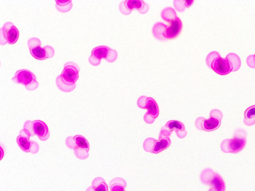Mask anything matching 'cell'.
Segmentation results:
<instances>
[{
    "label": "cell",
    "mask_w": 255,
    "mask_h": 191,
    "mask_svg": "<svg viewBox=\"0 0 255 191\" xmlns=\"http://www.w3.org/2000/svg\"><path fill=\"white\" fill-rule=\"evenodd\" d=\"M248 66L251 68H255V54L249 55L246 60Z\"/></svg>",
    "instance_id": "26"
},
{
    "label": "cell",
    "mask_w": 255,
    "mask_h": 191,
    "mask_svg": "<svg viewBox=\"0 0 255 191\" xmlns=\"http://www.w3.org/2000/svg\"><path fill=\"white\" fill-rule=\"evenodd\" d=\"M19 32L14 24L10 21L4 23L0 29V44H14L18 40Z\"/></svg>",
    "instance_id": "13"
},
{
    "label": "cell",
    "mask_w": 255,
    "mask_h": 191,
    "mask_svg": "<svg viewBox=\"0 0 255 191\" xmlns=\"http://www.w3.org/2000/svg\"><path fill=\"white\" fill-rule=\"evenodd\" d=\"M65 143L69 149L74 150V154L78 159L85 160L89 157V142L82 135L69 136L66 138Z\"/></svg>",
    "instance_id": "6"
},
{
    "label": "cell",
    "mask_w": 255,
    "mask_h": 191,
    "mask_svg": "<svg viewBox=\"0 0 255 191\" xmlns=\"http://www.w3.org/2000/svg\"><path fill=\"white\" fill-rule=\"evenodd\" d=\"M206 63L209 68L220 75H226L232 72V66L228 59L222 58L217 51H212L207 55Z\"/></svg>",
    "instance_id": "4"
},
{
    "label": "cell",
    "mask_w": 255,
    "mask_h": 191,
    "mask_svg": "<svg viewBox=\"0 0 255 191\" xmlns=\"http://www.w3.org/2000/svg\"><path fill=\"white\" fill-rule=\"evenodd\" d=\"M173 130L175 131L177 136L180 139L186 137L187 134L184 125L181 122L170 120L161 127L159 136L170 137Z\"/></svg>",
    "instance_id": "14"
},
{
    "label": "cell",
    "mask_w": 255,
    "mask_h": 191,
    "mask_svg": "<svg viewBox=\"0 0 255 191\" xmlns=\"http://www.w3.org/2000/svg\"><path fill=\"white\" fill-rule=\"evenodd\" d=\"M170 23V25L167 26L164 34L165 39H173L176 38L182 29V22L178 17Z\"/></svg>",
    "instance_id": "17"
},
{
    "label": "cell",
    "mask_w": 255,
    "mask_h": 191,
    "mask_svg": "<svg viewBox=\"0 0 255 191\" xmlns=\"http://www.w3.org/2000/svg\"><path fill=\"white\" fill-rule=\"evenodd\" d=\"M126 186V180L120 177L114 178L109 183L110 191H125Z\"/></svg>",
    "instance_id": "20"
},
{
    "label": "cell",
    "mask_w": 255,
    "mask_h": 191,
    "mask_svg": "<svg viewBox=\"0 0 255 191\" xmlns=\"http://www.w3.org/2000/svg\"><path fill=\"white\" fill-rule=\"evenodd\" d=\"M79 72L80 68L77 64L72 61L66 62L61 74L56 78L57 88L65 93L72 92L76 88Z\"/></svg>",
    "instance_id": "1"
},
{
    "label": "cell",
    "mask_w": 255,
    "mask_h": 191,
    "mask_svg": "<svg viewBox=\"0 0 255 191\" xmlns=\"http://www.w3.org/2000/svg\"><path fill=\"white\" fill-rule=\"evenodd\" d=\"M174 5L175 8L180 12L184 11L186 7L185 0H175L174 1Z\"/></svg>",
    "instance_id": "25"
},
{
    "label": "cell",
    "mask_w": 255,
    "mask_h": 191,
    "mask_svg": "<svg viewBox=\"0 0 255 191\" xmlns=\"http://www.w3.org/2000/svg\"><path fill=\"white\" fill-rule=\"evenodd\" d=\"M124 2V4L121 3L120 9L121 12L125 14H129L133 9L138 10L140 13L142 14L146 13L147 11L145 10L146 8H144L146 3H145L142 0H129Z\"/></svg>",
    "instance_id": "16"
},
{
    "label": "cell",
    "mask_w": 255,
    "mask_h": 191,
    "mask_svg": "<svg viewBox=\"0 0 255 191\" xmlns=\"http://www.w3.org/2000/svg\"><path fill=\"white\" fill-rule=\"evenodd\" d=\"M194 0H185V4L186 7H189L191 5Z\"/></svg>",
    "instance_id": "27"
},
{
    "label": "cell",
    "mask_w": 255,
    "mask_h": 191,
    "mask_svg": "<svg viewBox=\"0 0 255 191\" xmlns=\"http://www.w3.org/2000/svg\"><path fill=\"white\" fill-rule=\"evenodd\" d=\"M11 80L16 84H21L29 91L37 89L39 83L34 73L26 69H21L17 71Z\"/></svg>",
    "instance_id": "10"
},
{
    "label": "cell",
    "mask_w": 255,
    "mask_h": 191,
    "mask_svg": "<svg viewBox=\"0 0 255 191\" xmlns=\"http://www.w3.org/2000/svg\"><path fill=\"white\" fill-rule=\"evenodd\" d=\"M230 62L232 68V72L238 71L241 67V61L236 54L234 53H230L226 57Z\"/></svg>",
    "instance_id": "22"
},
{
    "label": "cell",
    "mask_w": 255,
    "mask_h": 191,
    "mask_svg": "<svg viewBox=\"0 0 255 191\" xmlns=\"http://www.w3.org/2000/svg\"><path fill=\"white\" fill-rule=\"evenodd\" d=\"M56 9L62 13L67 12L71 10L73 4L72 0H55Z\"/></svg>",
    "instance_id": "23"
},
{
    "label": "cell",
    "mask_w": 255,
    "mask_h": 191,
    "mask_svg": "<svg viewBox=\"0 0 255 191\" xmlns=\"http://www.w3.org/2000/svg\"><path fill=\"white\" fill-rule=\"evenodd\" d=\"M171 144L170 137L159 136L158 139L148 137L143 143L144 151L153 154H158L166 149Z\"/></svg>",
    "instance_id": "12"
},
{
    "label": "cell",
    "mask_w": 255,
    "mask_h": 191,
    "mask_svg": "<svg viewBox=\"0 0 255 191\" xmlns=\"http://www.w3.org/2000/svg\"><path fill=\"white\" fill-rule=\"evenodd\" d=\"M137 105L139 108L147 110L143 116L144 121L147 124L153 123L159 115V108L156 101L151 97L142 96L137 99Z\"/></svg>",
    "instance_id": "9"
},
{
    "label": "cell",
    "mask_w": 255,
    "mask_h": 191,
    "mask_svg": "<svg viewBox=\"0 0 255 191\" xmlns=\"http://www.w3.org/2000/svg\"><path fill=\"white\" fill-rule=\"evenodd\" d=\"M161 16L163 19L170 22L177 17L175 11L172 7L164 8L161 13Z\"/></svg>",
    "instance_id": "24"
},
{
    "label": "cell",
    "mask_w": 255,
    "mask_h": 191,
    "mask_svg": "<svg viewBox=\"0 0 255 191\" xmlns=\"http://www.w3.org/2000/svg\"><path fill=\"white\" fill-rule=\"evenodd\" d=\"M30 136L29 132L23 128L20 131L19 135L16 139V142L21 149L24 152L36 154L39 151V145L35 142L30 141Z\"/></svg>",
    "instance_id": "15"
},
{
    "label": "cell",
    "mask_w": 255,
    "mask_h": 191,
    "mask_svg": "<svg viewBox=\"0 0 255 191\" xmlns=\"http://www.w3.org/2000/svg\"><path fill=\"white\" fill-rule=\"evenodd\" d=\"M27 47L31 56L38 60L51 58L55 54V50L51 46L41 47V40L37 37L29 38L27 41Z\"/></svg>",
    "instance_id": "5"
},
{
    "label": "cell",
    "mask_w": 255,
    "mask_h": 191,
    "mask_svg": "<svg viewBox=\"0 0 255 191\" xmlns=\"http://www.w3.org/2000/svg\"><path fill=\"white\" fill-rule=\"evenodd\" d=\"M200 179L203 184L209 186L208 191H225L224 180L210 168L204 169L201 173Z\"/></svg>",
    "instance_id": "8"
},
{
    "label": "cell",
    "mask_w": 255,
    "mask_h": 191,
    "mask_svg": "<svg viewBox=\"0 0 255 191\" xmlns=\"http://www.w3.org/2000/svg\"><path fill=\"white\" fill-rule=\"evenodd\" d=\"M86 191H108V187L105 180L102 177H96L92 182L91 186Z\"/></svg>",
    "instance_id": "18"
},
{
    "label": "cell",
    "mask_w": 255,
    "mask_h": 191,
    "mask_svg": "<svg viewBox=\"0 0 255 191\" xmlns=\"http://www.w3.org/2000/svg\"><path fill=\"white\" fill-rule=\"evenodd\" d=\"M243 122L248 126L255 124V105H251L246 109Z\"/></svg>",
    "instance_id": "19"
},
{
    "label": "cell",
    "mask_w": 255,
    "mask_h": 191,
    "mask_svg": "<svg viewBox=\"0 0 255 191\" xmlns=\"http://www.w3.org/2000/svg\"><path fill=\"white\" fill-rule=\"evenodd\" d=\"M117 57L118 53L115 50L107 46L101 45L93 49L88 61L92 66H98L100 64L102 59L112 63L116 60Z\"/></svg>",
    "instance_id": "7"
},
{
    "label": "cell",
    "mask_w": 255,
    "mask_h": 191,
    "mask_svg": "<svg viewBox=\"0 0 255 191\" xmlns=\"http://www.w3.org/2000/svg\"><path fill=\"white\" fill-rule=\"evenodd\" d=\"M167 26L163 23H156L152 28L153 34L157 39L160 40L166 39L164 36V34Z\"/></svg>",
    "instance_id": "21"
},
{
    "label": "cell",
    "mask_w": 255,
    "mask_h": 191,
    "mask_svg": "<svg viewBox=\"0 0 255 191\" xmlns=\"http://www.w3.org/2000/svg\"><path fill=\"white\" fill-rule=\"evenodd\" d=\"M247 133L242 128H238L234 132L233 138L223 140L220 145L222 151L225 153H237L241 152L245 147Z\"/></svg>",
    "instance_id": "2"
},
{
    "label": "cell",
    "mask_w": 255,
    "mask_h": 191,
    "mask_svg": "<svg viewBox=\"0 0 255 191\" xmlns=\"http://www.w3.org/2000/svg\"><path fill=\"white\" fill-rule=\"evenodd\" d=\"M23 128L26 129L31 136L36 135L42 141L47 140L50 136V132L46 123L40 120L26 121L23 125Z\"/></svg>",
    "instance_id": "11"
},
{
    "label": "cell",
    "mask_w": 255,
    "mask_h": 191,
    "mask_svg": "<svg viewBox=\"0 0 255 191\" xmlns=\"http://www.w3.org/2000/svg\"><path fill=\"white\" fill-rule=\"evenodd\" d=\"M223 117V115L221 110L213 109L210 112L209 118L207 119L202 116L197 118L195 125L196 128L200 131H213L218 129L221 126Z\"/></svg>",
    "instance_id": "3"
}]
</instances>
